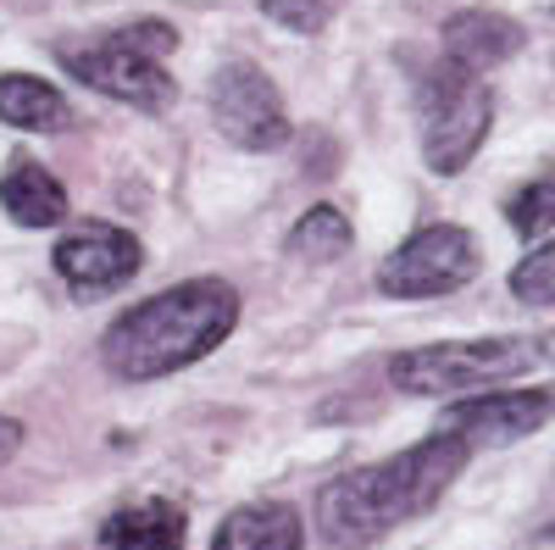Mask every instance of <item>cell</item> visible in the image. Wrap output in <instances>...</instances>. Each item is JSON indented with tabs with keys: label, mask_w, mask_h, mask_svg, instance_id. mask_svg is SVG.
<instances>
[{
	"label": "cell",
	"mask_w": 555,
	"mask_h": 550,
	"mask_svg": "<svg viewBox=\"0 0 555 550\" xmlns=\"http://www.w3.org/2000/svg\"><path fill=\"white\" fill-rule=\"evenodd\" d=\"M467 456L473 450L461 439L434 429L428 439H416L411 450L389 456V462L328 478L317 495V534L334 550H356V545L384 539L389 528L434 512L444 500V489L461 478V468H467Z\"/></svg>",
	"instance_id": "cell-1"
},
{
	"label": "cell",
	"mask_w": 555,
	"mask_h": 550,
	"mask_svg": "<svg viewBox=\"0 0 555 550\" xmlns=\"http://www.w3.org/2000/svg\"><path fill=\"white\" fill-rule=\"evenodd\" d=\"M240 329V290L228 279H190L122 311L101 334V361L122 384H151L211 356Z\"/></svg>",
	"instance_id": "cell-2"
},
{
	"label": "cell",
	"mask_w": 555,
	"mask_h": 550,
	"mask_svg": "<svg viewBox=\"0 0 555 550\" xmlns=\"http://www.w3.org/2000/svg\"><path fill=\"white\" fill-rule=\"evenodd\" d=\"M555 361V340L544 334H494V340H444L416 345L389 361V379L400 395H483L494 384H512L533 367Z\"/></svg>",
	"instance_id": "cell-3"
},
{
	"label": "cell",
	"mask_w": 555,
	"mask_h": 550,
	"mask_svg": "<svg viewBox=\"0 0 555 550\" xmlns=\"http://www.w3.org/2000/svg\"><path fill=\"white\" fill-rule=\"evenodd\" d=\"M178 51V34L162 23V17H145V23H128L106 39H95L89 51H73V44H62V67L101 89L106 101L117 106H133V112H167L178 84L167 73V56Z\"/></svg>",
	"instance_id": "cell-4"
},
{
	"label": "cell",
	"mask_w": 555,
	"mask_h": 550,
	"mask_svg": "<svg viewBox=\"0 0 555 550\" xmlns=\"http://www.w3.org/2000/svg\"><path fill=\"white\" fill-rule=\"evenodd\" d=\"M416 106H423V156H428V167L444 172V178L467 172L473 156L489 140V128H494V89L467 67L439 62L423 78Z\"/></svg>",
	"instance_id": "cell-5"
},
{
	"label": "cell",
	"mask_w": 555,
	"mask_h": 550,
	"mask_svg": "<svg viewBox=\"0 0 555 550\" xmlns=\"http://www.w3.org/2000/svg\"><path fill=\"white\" fill-rule=\"evenodd\" d=\"M478 240L461 222H428L416 234L384 256L378 267V290L389 300H439L455 295L461 284L478 279Z\"/></svg>",
	"instance_id": "cell-6"
},
{
	"label": "cell",
	"mask_w": 555,
	"mask_h": 550,
	"mask_svg": "<svg viewBox=\"0 0 555 550\" xmlns=\"http://www.w3.org/2000/svg\"><path fill=\"white\" fill-rule=\"evenodd\" d=\"M211 123L240 151H284L289 145V106L278 84L256 62H222L211 78Z\"/></svg>",
	"instance_id": "cell-7"
},
{
	"label": "cell",
	"mask_w": 555,
	"mask_h": 550,
	"mask_svg": "<svg viewBox=\"0 0 555 550\" xmlns=\"http://www.w3.org/2000/svg\"><path fill=\"white\" fill-rule=\"evenodd\" d=\"M544 423H555V384H533V389H483L473 400L450 406L439 418V434L461 439L467 450L489 445H517L528 434H539Z\"/></svg>",
	"instance_id": "cell-8"
},
{
	"label": "cell",
	"mask_w": 555,
	"mask_h": 550,
	"mask_svg": "<svg viewBox=\"0 0 555 550\" xmlns=\"http://www.w3.org/2000/svg\"><path fill=\"white\" fill-rule=\"evenodd\" d=\"M51 261L78 300H101V295H117L122 284H133L139 261H145V245L117 222H83L56 240Z\"/></svg>",
	"instance_id": "cell-9"
},
{
	"label": "cell",
	"mask_w": 555,
	"mask_h": 550,
	"mask_svg": "<svg viewBox=\"0 0 555 550\" xmlns=\"http://www.w3.org/2000/svg\"><path fill=\"white\" fill-rule=\"evenodd\" d=\"M522 23L517 17H505V12H489V7H467V12H455L444 28H439V44H444V62L455 67H467V73H489L500 62H512L522 51Z\"/></svg>",
	"instance_id": "cell-10"
},
{
	"label": "cell",
	"mask_w": 555,
	"mask_h": 550,
	"mask_svg": "<svg viewBox=\"0 0 555 550\" xmlns=\"http://www.w3.org/2000/svg\"><path fill=\"white\" fill-rule=\"evenodd\" d=\"M190 512L172 495H139L101 523V550H183Z\"/></svg>",
	"instance_id": "cell-11"
},
{
	"label": "cell",
	"mask_w": 555,
	"mask_h": 550,
	"mask_svg": "<svg viewBox=\"0 0 555 550\" xmlns=\"http://www.w3.org/2000/svg\"><path fill=\"white\" fill-rule=\"evenodd\" d=\"M211 550H306V523L289 500H250L217 523Z\"/></svg>",
	"instance_id": "cell-12"
},
{
	"label": "cell",
	"mask_w": 555,
	"mask_h": 550,
	"mask_svg": "<svg viewBox=\"0 0 555 550\" xmlns=\"http://www.w3.org/2000/svg\"><path fill=\"white\" fill-rule=\"evenodd\" d=\"M0 212L17 228H56V222H67V190L51 167L17 156L0 172Z\"/></svg>",
	"instance_id": "cell-13"
},
{
	"label": "cell",
	"mask_w": 555,
	"mask_h": 550,
	"mask_svg": "<svg viewBox=\"0 0 555 550\" xmlns=\"http://www.w3.org/2000/svg\"><path fill=\"white\" fill-rule=\"evenodd\" d=\"M0 123L23 133H56L73 123V106L56 84L34 73H0Z\"/></svg>",
	"instance_id": "cell-14"
},
{
	"label": "cell",
	"mask_w": 555,
	"mask_h": 550,
	"mask_svg": "<svg viewBox=\"0 0 555 550\" xmlns=\"http://www.w3.org/2000/svg\"><path fill=\"white\" fill-rule=\"evenodd\" d=\"M356 245V228L339 206H311L300 212V222L289 228V256L295 261H311V267H328L339 261L345 251Z\"/></svg>",
	"instance_id": "cell-15"
},
{
	"label": "cell",
	"mask_w": 555,
	"mask_h": 550,
	"mask_svg": "<svg viewBox=\"0 0 555 550\" xmlns=\"http://www.w3.org/2000/svg\"><path fill=\"white\" fill-rule=\"evenodd\" d=\"M505 222H512V234L522 240H539L555 228V178H533L522 190L505 201Z\"/></svg>",
	"instance_id": "cell-16"
},
{
	"label": "cell",
	"mask_w": 555,
	"mask_h": 550,
	"mask_svg": "<svg viewBox=\"0 0 555 550\" xmlns=\"http://www.w3.org/2000/svg\"><path fill=\"white\" fill-rule=\"evenodd\" d=\"M512 295L522 300V306H555V240H544V245H533L517 267H512Z\"/></svg>",
	"instance_id": "cell-17"
},
{
	"label": "cell",
	"mask_w": 555,
	"mask_h": 550,
	"mask_svg": "<svg viewBox=\"0 0 555 550\" xmlns=\"http://www.w3.org/2000/svg\"><path fill=\"white\" fill-rule=\"evenodd\" d=\"M261 12L289 34H322L334 17V0H261Z\"/></svg>",
	"instance_id": "cell-18"
},
{
	"label": "cell",
	"mask_w": 555,
	"mask_h": 550,
	"mask_svg": "<svg viewBox=\"0 0 555 550\" xmlns=\"http://www.w3.org/2000/svg\"><path fill=\"white\" fill-rule=\"evenodd\" d=\"M17 445H23V423L17 418H0V468L17 456Z\"/></svg>",
	"instance_id": "cell-19"
},
{
	"label": "cell",
	"mask_w": 555,
	"mask_h": 550,
	"mask_svg": "<svg viewBox=\"0 0 555 550\" xmlns=\"http://www.w3.org/2000/svg\"><path fill=\"white\" fill-rule=\"evenodd\" d=\"M539 539H544V545H555V517H550V523L539 528Z\"/></svg>",
	"instance_id": "cell-20"
}]
</instances>
